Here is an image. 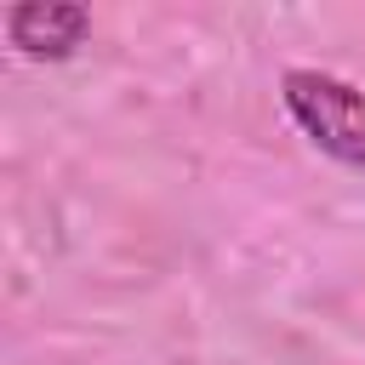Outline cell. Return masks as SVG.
I'll return each mask as SVG.
<instances>
[{
	"mask_svg": "<svg viewBox=\"0 0 365 365\" xmlns=\"http://www.w3.org/2000/svg\"><path fill=\"white\" fill-rule=\"evenodd\" d=\"M91 34V11L74 6V0H23L6 11V40L23 51V57H74V46Z\"/></svg>",
	"mask_w": 365,
	"mask_h": 365,
	"instance_id": "2",
	"label": "cell"
},
{
	"mask_svg": "<svg viewBox=\"0 0 365 365\" xmlns=\"http://www.w3.org/2000/svg\"><path fill=\"white\" fill-rule=\"evenodd\" d=\"M279 103L319 154H331L348 171H365V91L354 80L325 68H285Z\"/></svg>",
	"mask_w": 365,
	"mask_h": 365,
	"instance_id": "1",
	"label": "cell"
}]
</instances>
